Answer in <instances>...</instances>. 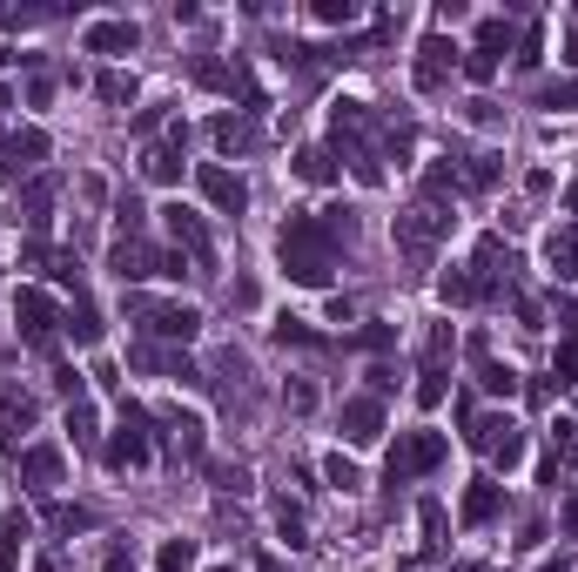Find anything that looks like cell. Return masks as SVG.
<instances>
[{"mask_svg": "<svg viewBox=\"0 0 578 572\" xmlns=\"http://www.w3.org/2000/svg\"><path fill=\"white\" fill-rule=\"evenodd\" d=\"M357 242V209H323V216H290L276 229V263L296 290H329L337 257Z\"/></svg>", "mask_w": 578, "mask_h": 572, "instance_id": "obj_1", "label": "cell"}, {"mask_svg": "<svg viewBox=\"0 0 578 572\" xmlns=\"http://www.w3.org/2000/svg\"><path fill=\"white\" fill-rule=\"evenodd\" d=\"M383 135H390V122H377V108L370 102H337L329 108V142H337V155L350 162V176L364 183V189H383Z\"/></svg>", "mask_w": 578, "mask_h": 572, "instance_id": "obj_2", "label": "cell"}, {"mask_svg": "<svg viewBox=\"0 0 578 572\" xmlns=\"http://www.w3.org/2000/svg\"><path fill=\"white\" fill-rule=\"evenodd\" d=\"M444 303L458 310H484V303H498L512 290V250H505V236H477L471 242V257L458 270H444Z\"/></svg>", "mask_w": 578, "mask_h": 572, "instance_id": "obj_3", "label": "cell"}, {"mask_svg": "<svg viewBox=\"0 0 578 572\" xmlns=\"http://www.w3.org/2000/svg\"><path fill=\"white\" fill-rule=\"evenodd\" d=\"M444 236H451V209H444V202H410V209L397 216V257H403L410 270H431V257H438Z\"/></svg>", "mask_w": 578, "mask_h": 572, "instance_id": "obj_4", "label": "cell"}, {"mask_svg": "<svg viewBox=\"0 0 578 572\" xmlns=\"http://www.w3.org/2000/svg\"><path fill=\"white\" fill-rule=\"evenodd\" d=\"M444 458H451L444 431H397V445H390V458H383V485H390V492H397V485H418V478H431Z\"/></svg>", "mask_w": 578, "mask_h": 572, "instance_id": "obj_5", "label": "cell"}, {"mask_svg": "<svg viewBox=\"0 0 578 572\" xmlns=\"http://www.w3.org/2000/svg\"><path fill=\"white\" fill-rule=\"evenodd\" d=\"M161 229H169V242H176V257H189V270L196 277H216L222 270V250H216V229L196 216V209H182V202H169L161 209Z\"/></svg>", "mask_w": 578, "mask_h": 572, "instance_id": "obj_6", "label": "cell"}, {"mask_svg": "<svg viewBox=\"0 0 578 572\" xmlns=\"http://www.w3.org/2000/svg\"><path fill=\"white\" fill-rule=\"evenodd\" d=\"M128 316L141 323V337H161V344H196V331H202V310H196V303L128 297Z\"/></svg>", "mask_w": 578, "mask_h": 572, "instance_id": "obj_7", "label": "cell"}, {"mask_svg": "<svg viewBox=\"0 0 578 572\" xmlns=\"http://www.w3.org/2000/svg\"><path fill=\"white\" fill-rule=\"evenodd\" d=\"M451 351H458V331L451 323H431L424 351H418V404L424 412H438V404L451 397Z\"/></svg>", "mask_w": 578, "mask_h": 572, "instance_id": "obj_8", "label": "cell"}, {"mask_svg": "<svg viewBox=\"0 0 578 572\" xmlns=\"http://www.w3.org/2000/svg\"><path fill=\"white\" fill-rule=\"evenodd\" d=\"M155 418L141 412V404H122V425L102 438V458H108V471H141L148 458H155V431H148Z\"/></svg>", "mask_w": 578, "mask_h": 572, "instance_id": "obj_9", "label": "cell"}, {"mask_svg": "<svg viewBox=\"0 0 578 572\" xmlns=\"http://www.w3.org/2000/svg\"><path fill=\"white\" fill-rule=\"evenodd\" d=\"M464 438H471V451H484L491 471H518L525 465V431L512 418H471Z\"/></svg>", "mask_w": 578, "mask_h": 572, "instance_id": "obj_10", "label": "cell"}, {"mask_svg": "<svg viewBox=\"0 0 578 572\" xmlns=\"http://www.w3.org/2000/svg\"><path fill=\"white\" fill-rule=\"evenodd\" d=\"M108 263H115V277H122V283H148V277H182V257H169V250H148L141 236H115Z\"/></svg>", "mask_w": 578, "mask_h": 572, "instance_id": "obj_11", "label": "cell"}, {"mask_svg": "<svg viewBox=\"0 0 578 572\" xmlns=\"http://www.w3.org/2000/svg\"><path fill=\"white\" fill-rule=\"evenodd\" d=\"M14 323H21V344L28 351H54V337H61V310H54V297L48 290H21L14 297Z\"/></svg>", "mask_w": 578, "mask_h": 572, "instance_id": "obj_12", "label": "cell"}, {"mask_svg": "<svg viewBox=\"0 0 578 572\" xmlns=\"http://www.w3.org/2000/svg\"><path fill=\"white\" fill-rule=\"evenodd\" d=\"M196 189H202V202H209L216 216H242V209H250V183H242L235 169H222V162H202Z\"/></svg>", "mask_w": 578, "mask_h": 572, "instance_id": "obj_13", "label": "cell"}, {"mask_svg": "<svg viewBox=\"0 0 578 572\" xmlns=\"http://www.w3.org/2000/svg\"><path fill=\"white\" fill-rule=\"evenodd\" d=\"M48 162V135L41 128H0V176H34Z\"/></svg>", "mask_w": 578, "mask_h": 572, "instance_id": "obj_14", "label": "cell"}, {"mask_svg": "<svg viewBox=\"0 0 578 572\" xmlns=\"http://www.w3.org/2000/svg\"><path fill=\"white\" fill-rule=\"evenodd\" d=\"M451 67H458V48H451L444 34H424V41H418V61H410V81H418V95H438L444 81H451Z\"/></svg>", "mask_w": 578, "mask_h": 572, "instance_id": "obj_15", "label": "cell"}, {"mask_svg": "<svg viewBox=\"0 0 578 572\" xmlns=\"http://www.w3.org/2000/svg\"><path fill=\"white\" fill-rule=\"evenodd\" d=\"M337 431H344V445L370 451V445L383 438V397H344V412H337Z\"/></svg>", "mask_w": 578, "mask_h": 572, "instance_id": "obj_16", "label": "cell"}, {"mask_svg": "<svg viewBox=\"0 0 578 572\" xmlns=\"http://www.w3.org/2000/svg\"><path fill=\"white\" fill-rule=\"evenodd\" d=\"M21 485L28 492H61L67 485V458H61V445H21Z\"/></svg>", "mask_w": 578, "mask_h": 572, "instance_id": "obj_17", "label": "cell"}, {"mask_svg": "<svg viewBox=\"0 0 578 572\" xmlns=\"http://www.w3.org/2000/svg\"><path fill=\"white\" fill-rule=\"evenodd\" d=\"M464 357H471V377H477V391H491V397H512V391H518V371L491 357V337H471V344H464Z\"/></svg>", "mask_w": 578, "mask_h": 572, "instance_id": "obj_18", "label": "cell"}, {"mask_svg": "<svg viewBox=\"0 0 578 572\" xmlns=\"http://www.w3.org/2000/svg\"><path fill=\"white\" fill-rule=\"evenodd\" d=\"M34 418H41V404L28 391L0 384V445H14V458H21V431H34Z\"/></svg>", "mask_w": 578, "mask_h": 572, "instance_id": "obj_19", "label": "cell"}, {"mask_svg": "<svg viewBox=\"0 0 578 572\" xmlns=\"http://www.w3.org/2000/svg\"><path fill=\"white\" fill-rule=\"evenodd\" d=\"M498 512H505V485H498V478H471V485H464L458 519H464V526H491Z\"/></svg>", "mask_w": 578, "mask_h": 572, "instance_id": "obj_20", "label": "cell"}, {"mask_svg": "<svg viewBox=\"0 0 578 572\" xmlns=\"http://www.w3.org/2000/svg\"><path fill=\"white\" fill-rule=\"evenodd\" d=\"M209 142H216L222 155H256V148H263V128H256L250 115H216V122H209Z\"/></svg>", "mask_w": 578, "mask_h": 572, "instance_id": "obj_21", "label": "cell"}, {"mask_svg": "<svg viewBox=\"0 0 578 572\" xmlns=\"http://www.w3.org/2000/svg\"><path fill=\"white\" fill-rule=\"evenodd\" d=\"M81 48H88V54H135L141 48V28L135 21H95L88 34H81Z\"/></svg>", "mask_w": 578, "mask_h": 572, "instance_id": "obj_22", "label": "cell"}, {"mask_svg": "<svg viewBox=\"0 0 578 572\" xmlns=\"http://www.w3.org/2000/svg\"><path fill=\"white\" fill-rule=\"evenodd\" d=\"M558 323L565 331H558V351H551V391H578V316L565 310Z\"/></svg>", "mask_w": 578, "mask_h": 572, "instance_id": "obj_23", "label": "cell"}, {"mask_svg": "<svg viewBox=\"0 0 578 572\" xmlns=\"http://www.w3.org/2000/svg\"><path fill=\"white\" fill-rule=\"evenodd\" d=\"M141 176H148V183H161V189H176V183H182V128L141 155Z\"/></svg>", "mask_w": 578, "mask_h": 572, "instance_id": "obj_24", "label": "cell"}, {"mask_svg": "<svg viewBox=\"0 0 578 572\" xmlns=\"http://www.w3.org/2000/svg\"><path fill=\"white\" fill-rule=\"evenodd\" d=\"M161 425L176 431V445H182V458H202L209 451V425L196 418V412H182V404H161Z\"/></svg>", "mask_w": 578, "mask_h": 572, "instance_id": "obj_25", "label": "cell"}, {"mask_svg": "<svg viewBox=\"0 0 578 572\" xmlns=\"http://www.w3.org/2000/svg\"><path fill=\"white\" fill-rule=\"evenodd\" d=\"M545 270H551L558 283H571V277H578V222H565V229H551V236H545Z\"/></svg>", "mask_w": 578, "mask_h": 572, "instance_id": "obj_26", "label": "cell"}, {"mask_svg": "<svg viewBox=\"0 0 578 572\" xmlns=\"http://www.w3.org/2000/svg\"><path fill=\"white\" fill-rule=\"evenodd\" d=\"M28 539H34V519L14 506L8 519H0V565H8V572H21V552H28Z\"/></svg>", "mask_w": 578, "mask_h": 572, "instance_id": "obj_27", "label": "cell"}, {"mask_svg": "<svg viewBox=\"0 0 578 572\" xmlns=\"http://www.w3.org/2000/svg\"><path fill=\"white\" fill-rule=\"evenodd\" d=\"M21 222H28L34 236L54 222V176H34V183L21 189Z\"/></svg>", "mask_w": 578, "mask_h": 572, "instance_id": "obj_28", "label": "cell"}, {"mask_svg": "<svg viewBox=\"0 0 578 572\" xmlns=\"http://www.w3.org/2000/svg\"><path fill=\"white\" fill-rule=\"evenodd\" d=\"M135 364H141V371H169L176 384H196V391L209 384V377H202V371H196L189 357H169V351H155V344H135Z\"/></svg>", "mask_w": 578, "mask_h": 572, "instance_id": "obj_29", "label": "cell"}, {"mask_svg": "<svg viewBox=\"0 0 578 572\" xmlns=\"http://www.w3.org/2000/svg\"><path fill=\"white\" fill-rule=\"evenodd\" d=\"M61 331L74 337V344H102V310L88 303V297H74V310H67V323Z\"/></svg>", "mask_w": 578, "mask_h": 572, "instance_id": "obj_30", "label": "cell"}, {"mask_svg": "<svg viewBox=\"0 0 578 572\" xmlns=\"http://www.w3.org/2000/svg\"><path fill=\"white\" fill-rule=\"evenodd\" d=\"M189 81H196V89H216V95H235V67L229 61H209V54L189 61Z\"/></svg>", "mask_w": 578, "mask_h": 572, "instance_id": "obj_31", "label": "cell"}, {"mask_svg": "<svg viewBox=\"0 0 578 572\" xmlns=\"http://www.w3.org/2000/svg\"><path fill=\"white\" fill-rule=\"evenodd\" d=\"M270 337H276L283 351H290V344H296V351H323V344H329L323 331H309L303 316H276V323H270Z\"/></svg>", "mask_w": 578, "mask_h": 572, "instance_id": "obj_32", "label": "cell"}, {"mask_svg": "<svg viewBox=\"0 0 578 572\" xmlns=\"http://www.w3.org/2000/svg\"><path fill=\"white\" fill-rule=\"evenodd\" d=\"M296 176L329 189V183H337V155H329V148H296Z\"/></svg>", "mask_w": 578, "mask_h": 572, "instance_id": "obj_33", "label": "cell"}, {"mask_svg": "<svg viewBox=\"0 0 578 572\" xmlns=\"http://www.w3.org/2000/svg\"><path fill=\"white\" fill-rule=\"evenodd\" d=\"M491 183H498V155H464V162H458V189L484 196Z\"/></svg>", "mask_w": 578, "mask_h": 572, "instance_id": "obj_34", "label": "cell"}, {"mask_svg": "<svg viewBox=\"0 0 578 572\" xmlns=\"http://www.w3.org/2000/svg\"><path fill=\"white\" fill-rule=\"evenodd\" d=\"M276 532L290 539V552H303V545H309V519H303V506H296V499H276Z\"/></svg>", "mask_w": 578, "mask_h": 572, "instance_id": "obj_35", "label": "cell"}, {"mask_svg": "<svg viewBox=\"0 0 578 572\" xmlns=\"http://www.w3.org/2000/svg\"><path fill=\"white\" fill-rule=\"evenodd\" d=\"M538 108H551V115H571V108H578V74H558V81H545V89H538Z\"/></svg>", "mask_w": 578, "mask_h": 572, "instance_id": "obj_36", "label": "cell"}, {"mask_svg": "<svg viewBox=\"0 0 578 572\" xmlns=\"http://www.w3.org/2000/svg\"><path fill=\"white\" fill-rule=\"evenodd\" d=\"M48 526L74 539V532H95V526H102V512H88V506H48Z\"/></svg>", "mask_w": 578, "mask_h": 572, "instance_id": "obj_37", "label": "cell"}, {"mask_svg": "<svg viewBox=\"0 0 578 572\" xmlns=\"http://www.w3.org/2000/svg\"><path fill=\"white\" fill-rule=\"evenodd\" d=\"M67 431H74V445H102V425H95V404L88 397L67 404Z\"/></svg>", "mask_w": 578, "mask_h": 572, "instance_id": "obj_38", "label": "cell"}, {"mask_svg": "<svg viewBox=\"0 0 578 572\" xmlns=\"http://www.w3.org/2000/svg\"><path fill=\"white\" fill-rule=\"evenodd\" d=\"M196 565V539H161L155 545V572H189Z\"/></svg>", "mask_w": 578, "mask_h": 572, "instance_id": "obj_39", "label": "cell"}, {"mask_svg": "<svg viewBox=\"0 0 578 572\" xmlns=\"http://www.w3.org/2000/svg\"><path fill=\"white\" fill-rule=\"evenodd\" d=\"M95 95H102L108 108H128V102H135V74H122V67H108V74L95 81Z\"/></svg>", "mask_w": 578, "mask_h": 572, "instance_id": "obj_40", "label": "cell"}, {"mask_svg": "<svg viewBox=\"0 0 578 572\" xmlns=\"http://www.w3.org/2000/svg\"><path fill=\"white\" fill-rule=\"evenodd\" d=\"M309 14H316L323 28H357V14H364V8H357V0H316Z\"/></svg>", "mask_w": 578, "mask_h": 572, "instance_id": "obj_41", "label": "cell"}, {"mask_svg": "<svg viewBox=\"0 0 578 572\" xmlns=\"http://www.w3.org/2000/svg\"><path fill=\"white\" fill-rule=\"evenodd\" d=\"M498 61H505V54H491V48H471V54H458V67H464V81H477V89H484V81H491V74H498Z\"/></svg>", "mask_w": 578, "mask_h": 572, "instance_id": "obj_42", "label": "cell"}, {"mask_svg": "<svg viewBox=\"0 0 578 572\" xmlns=\"http://www.w3.org/2000/svg\"><path fill=\"white\" fill-rule=\"evenodd\" d=\"M323 478L337 485V492H357V485H364V478H357V465H350L344 451H329V458H323Z\"/></svg>", "mask_w": 578, "mask_h": 572, "instance_id": "obj_43", "label": "cell"}, {"mask_svg": "<svg viewBox=\"0 0 578 572\" xmlns=\"http://www.w3.org/2000/svg\"><path fill=\"white\" fill-rule=\"evenodd\" d=\"M538 61H545V28L532 21V28H525V41H518V67H538Z\"/></svg>", "mask_w": 578, "mask_h": 572, "instance_id": "obj_44", "label": "cell"}, {"mask_svg": "<svg viewBox=\"0 0 578 572\" xmlns=\"http://www.w3.org/2000/svg\"><path fill=\"white\" fill-rule=\"evenodd\" d=\"M115 229L122 236H141V202L135 196H115Z\"/></svg>", "mask_w": 578, "mask_h": 572, "instance_id": "obj_45", "label": "cell"}, {"mask_svg": "<svg viewBox=\"0 0 578 572\" xmlns=\"http://www.w3.org/2000/svg\"><path fill=\"white\" fill-rule=\"evenodd\" d=\"M477 48L505 54V48H512V21H484V28H477Z\"/></svg>", "mask_w": 578, "mask_h": 572, "instance_id": "obj_46", "label": "cell"}, {"mask_svg": "<svg viewBox=\"0 0 578 572\" xmlns=\"http://www.w3.org/2000/svg\"><path fill=\"white\" fill-rule=\"evenodd\" d=\"M54 8H8V14H0V28H41Z\"/></svg>", "mask_w": 578, "mask_h": 572, "instance_id": "obj_47", "label": "cell"}, {"mask_svg": "<svg viewBox=\"0 0 578 572\" xmlns=\"http://www.w3.org/2000/svg\"><path fill=\"white\" fill-rule=\"evenodd\" d=\"M283 397H290V412H316V384H309V377H296Z\"/></svg>", "mask_w": 578, "mask_h": 572, "instance_id": "obj_48", "label": "cell"}, {"mask_svg": "<svg viewBox=\"0 0 578 572\" xmlns=\"http://www.w3.org/2000/svg\"><path fill=\"white\" fill-rule=\"evenodd\" d=\"M54 391H61V397H67V404H74V397H88V384H81V371H67V364H61V371H54Z\"/></svg>", "mask_w": 578, "mask_h": 572, "instance_id": "obj_49", "label": "cell"}, {"mask_svg": "<svg viewBox=\"0 0 578 572\" xmlns=\"http://www.w3.org/2000/svg\"><path fill=\"white\" fill-rule=\"evenodd\" d=\"M216 485H222V492H250V471H242V465H216Z\"/></svg>", "mask_w": 578, "mask_h": 572, "instance_id": "obj_50", "label": "cell"}, {"mask_svg": "<svg viewBox=\"0 0 578 572\" xmlns=\"http://www.w3.org/2000/svg\"><path fill=\"white\" fill-rule=\"evenodd\" d=\"M438 545H444V512L424 506V552H438Z\"/></svg>", "mask_w": 578, "mask_h": 572, "instance_id": "obj_51", "label": "cell"}, {"mask_svg": "<svg viewBox=\"0 0 578 572\" xmlns=\"http://www.w3.org/2000/svg\"><path fill=\"white\" fill-rule=\"evenodd\" d=\"M390 384H397V371H390V364H370V397H383Z\"/></svg>", "mask_w": 578, "mask_h": 572, "instance_id": "obj_52", "label": "cell"}, {"mask_svg": "<svg viewBox=\"0 0 578 572\" xmlns=\"http://www.w3.org/2000/svg\"><path fill=\"white\" fill-rule=\"evenodd\" d=\"M102 572H135V559H128L122 545H108V552H102Z\"/></svg>", "mask_w": 578, "mask_h": 572, "instance_id": "obj_53", "label": "cell"}, {"mask_svg": "<svg viewBox=\"0 0 578 572\" xmlns=\"http://www.w3.org/2000/svg\"><path fill=\"white\" fill-rule=\"evenodd\" d=\"M48 95H54V81H48V74H34V81H28V102H34V108H48Z\"/></svg>", "mask_w": 578, "mask_h": 572, "instance_id": "obj_54", "label": "cell"}, {"mask_svg": "<svg viewBox=\"0 0 578 572\" xmlns=\"http://www.w3.org/2000/svg\"><path fill=\"white\" fill-rule=\"evenodd\" d=\"M471 122H477V128H491V122H498V102H484V95H477V102H471Z\"/></svg>", "mask_w": 578, "mask_h": 572, "instance_id": "obj_55", "label": "cell"}, {"mask_svg": "<svg viewBox=\"0 0 578 572\" xmlns=\"http://www.w3.org/2000/svg\"><path fill=\"white\" fill-rule=\"evenodd\" d=\"M565 61H578V14H571V34H565Z\"/></svg>", "mask_w": 578, "mask_h": 572, "instance_id": "obj_56", "label": "cell"}, {"mask_svg": "<svg viewBox=\"0 0 578 572\" xmlns=\"http://www.w3.org/2000/svg\"><path fill=\"white\" fill-rule=\"evenodd\" d=\"M565 532H578V492L565 499Z\"/></svg>", "mask_w": 578, "mask_h": 572, "instance_id": "obj_57", "label": "cell"}, {"mask_svg": "<svg viewBox=\"0 0 578 572\" xmlns=\"http://www.w3.org/2000/svg\"><path fill=\"white\" fill-rule=\"evenodd\" d=\"M256 572H290V565H283V559H270V552H263V559H256Z\"/></svg>", "mask_w": 578, "mask_h": 572, "instance_id": "obj_58", "label": "cell"}, {"mask_svg": "<svg viewBox=\"0 0 578 572\" xmlns=\"http://www.w3.org/2000/svg\"><path fill=\"white\" fill-rule=\"evenodd\" d=\"M565 209H571V216H578V183H571V189H565Z\"/></svg>", "mask_w": 578, "mask_h": 572, "instance_id": "obj_59", "label": "cell"}, {"mask_svg": "<svg viewBox=\"0 0 578 572\" xmlns=\"http://www.w3.org/2000/svg\"><path fill=\"white\" fill-rule=\"evenodd\" d=\"M538 572H571V559H551V565H538Z\"/></svg>", "mask_w": 578, "mask_h": 572, "instance_id": "obj_60", "label": "cell"}, {"mask_svg": "<svg viewBox=\"0 0 578 572\" xmlns=\"http://www.w3.org/2000/svg\"><path fill=\"white\" fill-rule=\"evenodd\" d=\"M209 572H235V565H209Z\"/></svg>", "mask_w": 578, "mask_h": 572, "instance_id": "obj_61", "label": "cell"}, {"mask_svg": "<svg viewBox=\"0 0 578 572\" xmlns=\"http://www.w3.org/2000/svg\"><path fill=\"white\" fill-rule=\"evenodd\" d=\"M458 572H484V565H458Z\"/></svg>", "mask_w": 578, "mask_h": 572, "instance_id": "obj_62", "label": "cell"}]
</instances>
